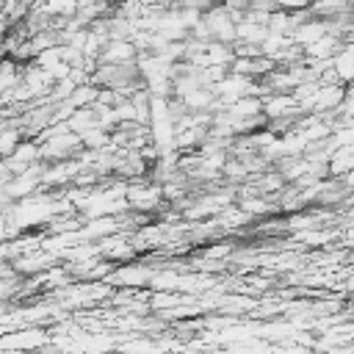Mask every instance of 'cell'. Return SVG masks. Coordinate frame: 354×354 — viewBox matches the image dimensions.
<instances>
[{"label": "cell", "mask_w": 354, "mask_h": 354, "mask_svg": "<svg viewBox=\"0 0 354 354\" xmlns=\"http://www.w3.org/2000/svg\"><path fill=\"white\" fill-rule=\"evenodd\" d=\"M152 274H155V271H149L147 266H133V263H127V266L111 268L105 279L113 282V285H119V288H141V285H149Z\"/></svg>", "instance_id": "3"}, {"label": "cell", "mask_w": 354, "mask_h": 354, "mask_svg": "<svg viewBox=\"0 0 354 354\" xmlns=\"http://www.w3.org/2000/svg\"><path fill=\"white\" fill-rule=\"evenodd\" d=\"M127 205H130L136 213L152 216L158 207L166 205V199H163L160 185H155V183H138V185H130V188H127Z\"/></svg>", "instance_id": "2"}, {"label": "cell", "mask_w": 354, "mask_h": 354, "mask_svg": "<svg viewBox=\"0 0 354 354\" xmlns=\"http://www.w3.org/2000/svg\"><path fill=\"white\" fill-rule=\"evenodd\" d=\"M246 11H263V14H274L279 11L277 0H249V8Z\"/></svg>", "instance_id": "4"}, {"label": "cell", "mask_w": 354, "mask_h": 354, "mask_svg": "<svg viewBox=\"0 0 354 354\" xmlns=\"http://www.w3.org/2000/svg\"><path fill=\"white\" fill-rule=\"evenodd\" d=\"M202 22L207 28L210 41H221V44H232L235 41V19L230 17V11L218 3L207 11H202Z\"/></svg>", "instance_id": "1"}]
</instances>
